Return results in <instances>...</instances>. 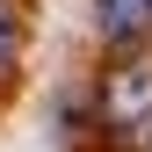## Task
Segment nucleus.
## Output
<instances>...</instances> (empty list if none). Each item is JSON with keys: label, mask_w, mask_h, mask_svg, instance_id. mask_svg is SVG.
Returning a JSON list of instances; mask_svg holds the SVG:
<instances>
[{"label": "nucleus", "mask_w": 152, "mask_h": 152, "mask_svg": "<svg viewBox=\"0 0 152 152\" xmlns=\"http://www.w3.org/2000/svg\"><path fill=\"white\" fill-rule=\"evenodd\" d=\"M102 116L116 123V130L152 123V65H145V58H130V65L109 72V87H102Z\"/></svg>", "instance_id": "f257e3e1"}, {"label": "nucleus", "mask_w": 152, "mask_h": 152, "mask_svg": "<svg viewBox=\"0 0 152 152\" xmlns=\"http://www.w3.org/2000/svg\"><path fill=\"white\" fill-rule=\"evenodd\" d=\"M94 29H102V44L138 51L152 36V0H94Z\"/></svg>", "instance_id": "f03ea898"}, {"label": "nucleus", "mask_w": 152, "mask_h": 152, "mask_svg": "<svg viewBox=\"0 0 152 152\" xmlns=\"http://www.w3.org/2000/svg\"><path fill=\"white\" fill-rule=\"evenodd\" d=\"M7 65H15V15L0 7V72H7Z\"/></svg>", "instance_id": "7ed1b4c3"}, {"label": "nucleus", "mask_w": 152, "mask_h": 152, "mask_svg": "<svg viewBox=\"0 0 152 152\" xmlns=\"http://www.w3.org/2000/svg\"><path fill=\"white\" fill-rule=\"evenodd\" d=\"M138 138H145V152H152V123H138Z\"/></svg>", "instance_id": "20e7f679"}]
</instances>
